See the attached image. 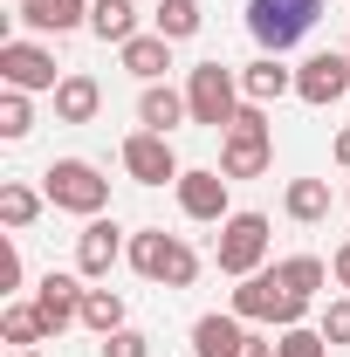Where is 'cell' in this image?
Listing matches in <instances>:
<instances>
[{
    "instance_id": "cell-1",
    "label": "cell",
    "mask_w": 350,
    "mask_h": 357,
    "mask_svg": "<svg viewBox=\"0 0 350 357\" xmlns=\"http://www.w3.org/2000/svg\"><path fill=\"white\" fill-rule=\"evenodd\" d=\"M309 310V296H296L282 282V268H261V275H241L234 282V316L241 323H275V330H296Z\"/></svg>"
},
{
    "instance_id": "cell-2",
    "label": "cell",
    "mask_w": 350,
    "mask_h": 357,
    "mask_svg": "<svg viewBox=\"0 0 350 357\" xmlns=\"http://www.w3.org/2000/svg\"><path fill=\"white\" fill-rule=\"evenodd\" d=\"M131 268L144 282H158V289H192V282H199V255H192L178 234H165V227L131 234Z\"/></svg>"
},
{
    "instance_id": "cell-3",
    "label": "cell",
    "mask_w": 350,
    "mask_h": 357,
    "mask_svg": "<svg viewBox=\"0 0 350 357\" xmlns=\"http://www.w3.org/2000/svg\"><path fill=\"white\" fill-rule=\"evenodd\" d=\"M42 192H48V206L83 213V220H96V213L110 206V178L96 172L89 158H55V165L42 172Z\"/></svg>"
},
{
    "instance_id": "cell-4",
    "label": "cell",
    "mask_w": 350,
    "mask_h": 357,
    "mask_svg": "<svg viewBox=\"0 0 350 357\" xmlns=\"http://www.w3.org/2000/svg\"><path fill=\"white\" fill-rule=\"evenodd\" d=\"M316 14L323 0H248V35L261 42V55H282L316 28Z\"/></svg>"
},
{
    "instance_id": "cell-5",
    "label": "cell",
    "mask_w": 350,
    "mask_h": 357,
    "mask_svg": "<svg viewBox=\"0 0 350 357\" xmlns=\"http://www.w3.org/2000/svg\"><path fill=\"white\" fill-rule=\"evenodd\" d=\"M268 165H275L268 117H261V103H241L234 124H227V144H220V172H227V178H261Z\"/></svg>"
},
{
    "instance_id": "cell-6",
    "label": "cell",
    "mask_w": 350,
    "mask_h": 357,
    "mask_svg": "<svg viewBox=\"0 0 350 357\" xmlns=\"http://www.w3.org/2000/svg\"><path fill=\"white\" fill-rule=\"evenodd\" d=\"M213 261H220V275H261V261H268V213H227L220 220V241H213Z\"/></svg>"
},
{
    "instance_id": "cell-7",
    "label": "cell",
    "mask_w": 350,
    "mask_h": 357,
    "mask_svg": "<svg viewBox=\"0 0 350 357\" xmlns=\"http://www.w3.org/2000/svg\"><path fill=\"white\" fill-rule=\"evenodd\" d=\"M185 103H192V124H213V131H227V124H234V110H241L248 96H241V76H234V69L199 62V69L185 76Z\"/></svg>"
},
{
    "instance_id": "cell-8",
    "label": "cell",
    "mask_w": 350,
    "mask_h": 357,
    "mask_svg": "<svg viewBox=\"0 0 350 357\" xmlns=\"http://www.w3.org/2000/svg\"><path fill=\"white\" fill-rule=\"evenodd\" d=\"M124 172L137 178V185H178V151H172V137H158V131H131L124 137Z\"/></svg>"
},
{
    "instance_id": "cell-9",
    "label": "cell",
    "mask_w": 350,
    "mask_h": 357,
    "mask_svg": "<svg viewBox=\"0 0 350 357\" xmlns=\"http://www.w3.org/2000/svg\"><path fill=\"white\" fill-rule=\"evenodd\" d=\"M0 76H7V89H48L55 96V48H42V42H0Z\"/></svg>"
},
{
    "instance_id": "cell-10",
    "label": "cell",
    "mask_w": 350,
    "mask_h": 357,
    "mask_svg": "<svg viewBox=\"0 0 350 357\" xmlns=\"http://www.w3.org/2000/svg\"><path fill=\"white\" fill-rule=\"evenodd\" d=\"M296 96L303 103H337V96H350V55L344 48H323V55H309L303 69H296Z\"/></svg>"
},
{
    "instance_id": "cell-11",
    "label": "cell",
    "mask_w": 350,
    "mask_h": 357,
    "mask_svg": "<svg viewBox=\"0 0 350 357\" xmlns=\"http://www.w3.org/2000/svg\"><path fill=\"white\" fill-rule=\"evenodd\" d=\"M83 282H76V275H55V268H48L42 282H35V310H42V323H48V337H62V330H69V323H83Z\"/></svg>"
},
{
    "instance_id": "cell-12",
    "label": "cell",
    "mask_w": 350,
    "mask_h": 357,
    "mask_svg": "<svg viewBox=\"0 0 350 357\" xmlns=\"http://www.w3.org/2000/svg\"><path fill=\"white\" fill-rule=\"evenodd\" d=\"M178 213L185 220H227V172H178Z\"/></svg>"
},
{
    "instance_id": "cell-13",
    "label": "cell",
    "mask_w": 350,
    "mask_h": 357,
    "mask_svg": "<svg viewBox=\"0 0 350 357\" xmlns=\"http://www.w3.org/2000/svg\"><path fill=\"white\" fill-rule=\"evenodd\" d=\"M117 255H124V241H117V220H103V213H96V220L76 234V268H83L89 282H103V275L117 268Z\"/></svg>"
},
{
    "instance_id": "cell-14",
    "label": "cell",
    "mask_w": 350,
    "mask_h": 357,
    "mask_svg": "<svg viewBox=\"0 0 350 357\" xmlns=\"http://www.w3.org/2000/svg\"><path fill=\"white\" fill-rule=\"evenodd\" d=\"M14 21L35 35H69V28H89V0H21Z\"/></svg>"
},
{
    "instance_id": "cell-15",
    "label": "cell",
    "mask_w": 350,
    "mask_h": 357,
    "mask_svg": "<svg viewBox=\"0 0 350 357\" xmlns=\"http://www.w3.org/2000/svg\"><path fill=\"white\" fill-rule=\"evenodd\" d=\"M192 117V103L178 96V89H165V83H144V96H137V124L144 131H158V137H172L178 124Z\"/></svg>"
},
{
    "instance_id": "cell-16",
    "label": "cell",
    "mask_w": 350,
    "mask_h": 357,
    "mask_svg": "<svg viewBox=\"0 0 350 357\" xmlns=\"http://www.w3.org/2000/svg\"><path fill=\"white\" fill-rule=\"evenodd\" d=\"M103 110V83L96 76H62L55 83V124H89Z\"/></svg>"
},
{
    "instance_id": "cell-17",
    "label": "cell",
    "mask_w": 350,
    "mask_h": 357,
    "mask_svg": "<svg viewBox=\"0 0 350 357\" xmlns=\"http://www.w3.org/2000/svg\"><path fill=\"white\" fill-rule=\"evenodd\" d=\"M241 344H248V330H241V316H199L192 323V357H241Z\"/></svg>"
},
{
    "instance_id": "cell-18",
    "label": "cell",
    "mask_w": 350,
    "mask_h": 357,
    "mask_svg": "<svg viewBox=\"0 0 350 357\" xmlns=\"http://www.w3.org/2000/svg\"><path fill=\"white\" fill-rule=\"evenodd\" d=\"M241 96L248 103H275V96H296V69H282V55H261L241 69Z\"/></svg>"
},
{
    "instance_id": "cell-19",
    "label": "cell",
    "mask_w": 350,
    "mask_h": 357,
    "mask_svg": "<svg viewBox=\"0 0 350 357\" xmlns=\"http://www.w3.org/2000/svg\"><path fill=\"white\" fill-rule=\"evenodd\" d=\"M117 55H124V69H131L137 83H158V76L172 69V42H165V35H131Z\"/></svg>"
},
{
    "instance_id": "cell-20",
    "label": "cell",
    "mask_w": 350,
    "mask_h": 357,
    "mask_svg": "<svg viewBox=\"0 0 350 357\" xmlns=\"http://www.w3.org/2000/svg\"><path fill=\"white\" fill-rule=\"evenodd\" d=\"M89 35L124 48L137 35V0H89Z\"/></svg>"
},
{
    "instance_id": "cell-21",
    "label": "cell",
    "mask_w": 350,
    "mask_h": 357,
    "mask_svg": "<svg viewBox=\"0 0 350 357\" xmlns=\"http://www.w3.org/2000/svg\"><path fill=\"white\" fill-rule=\"evenodd\" d=\"M151 21H158V35H165V42H192V35L206 28V7H199V0H158V7H151Z\"/></svg>"
},
{
    "instance_id": "cell-22",
    "label": "cell",
    "mask_w": 350,
    "mask_h": 357,
    "mask_svg": "<svg viewBox=\"0 0 350 357\" xmlns=\"http://www.w3.org/2000/svg\"><path fill=\"white\" fill-rule=\"evenodd\" d=\"M282 206H289V220L316 227V220H330V185H323V178H289Z\"/></svg>"
},
{
    "instance_id": "cell-23",
    "label": "cell",
    "mask_w": 350,
    "mask_h": 357,
    "mask_svg": "<svg viewBox=\"0 0 350 357\" xmlns=\"http://www.w3.org/2000/svg\"><path fill=\"white\" fill-rule=\"evenodd\" d=\"M0 337L21 344V351H35V344H48V323H42L35 303H7V310H0Z\"/></svg>"
},
{
    "instance_id": "cell-24",
    "label": "cell",
    "mask_w": 350,
    "mask_h": 357,
    "mask_svg": "<svg viewBox=\"0 0 350 357\" xmlns=\"http://www.w3.org/2000/svg\"><path fill=\"white\" fill-rule=\"evenodd\" d=\"M83 323L96 330V337L124 330V296H117V289H89V296H83Z\"/></svg>"
},
{
    "instance_id": "cell-25",
    "label": "cell",
    "mask_w": 350,
    "mask_h": 357,
    "mask_svg": "<svg viewBox=\"0 0 350 357\" xmlns=\"http://www.w3.org/2000/svg\"><path fill=\"white\" fill-rule=\"evenodd\" d=\"M42 199H48V192H35V185H0V220H7L14 234H21V227H35Z\"/></svg>"
},
{
    "instance_id": "cell-26",
    "label": "cell",
    "mask_w": 350,
    "mask_h": 357,
    "mask_svg": "<svg viewBox=\"0 0 350 357\" xmlns=\"http://www.w3.org/2000/svg\"><path fill=\"white\" fill-rule=\"evenodd\" d=\"M275 268H282V282H289L296 296H316V289L330 282V268L316 261V255H289V261H275Z\"/></svg>"
},
{
    "instance_id": "cell-27",
    "label": "cell",
    "mask_w": 350,
    "mask_h": 357,
    "mask_svg": "<svg viewBox=\"0 0 350 357\" xmlns=\"http://www.w3.org/2000/svg\"><path fill=\"white\" fill-rule=\"evenodd\" d=\"M28 131H35L28 89H7V96H0V137H28Z\"/></svg>"
},
{
    "instance_id": "cell-28",
    "label": "cell",
    "mask_w": 350,
    "mask_h": 357,
    "mask_svg": "<svg viewBox=\"0 0 350 357\" xmlns=\"http://www.w3.org/2000/svg\"><path fill=\"white\" fill-rule=\"evenodd\" d=\"M323 344H330L323 330L296 323V330H282V337H275V357H323Z\"/></svg>"
},
{
    "instance_id": "cell-29",
    "label": "cell",
    "mask_w": 350,
    "mask_h": 357,
    "mask_svg": "<svg viewBox=\"0 0 350 357\" xmlns=\"http://www.w3.org/2000/svg\"><path fill=\"white\" fill-rule=\"evenodd\" d=\"M103 357H151V337L124 323V330H110V337H103Z\"/></svg>"
},
{
    "instance_id": "cell-30",
    "label": "cell",
    "mask_w": 350,
    "mask_h": 357,
    "mask_svg": "<svg viewBox=\"0 0 350 357\" xmlns=\"http://www.w3.org/2000/svg\"><path fill=\"white\" fill-rule=\"evenodd\" d=\"M316 330H323L330 344H350V296H337V303L323 310V323H316Z\"/></svg>"
},
{
    "instance_id": "cell-31",
    "label": "cell",
    "mask_w": 350,
    "mask_h": 357,
    "mask_svg": "<svg viewBox=\"0 0 350 357\" xmlns=\"http://www.w3.org/2000/svg\"><path fill=\"white\" fill-rule=\"evenodd\" d=\"M0 289H7V296L21 289V248H14V234L0 241Z\"/></svg>"
},
{
    "instance_id": "cell-32",
    "label": "cell",
    "mask_w": 350,
    "mask_h": 357,
    "mask_svg": "<svg viewBox=\"0 0 350 357\" xmlns=\"http://www.w3.org/2000/svg\"><path fill=\"white\" fill-rule=\"evenodd\" d=\"M241 357H275V344H268V337H254V330H248V344H241Z\"/></svg>"
},
{
    "instance_id": "cell-33",
    "label": "cell",
    "mask_w": 350,
    "mask_h": 357,
    "mask_svg": "<svg viewBox=\"0 0 350 357\" xmlns=\"http://www.w3.org/2000/svg\"><path fill=\"white\" fill-rule=\"evenodd\" d=\"M330 158H337V165H344V172H350V124H344V131H337V144H330Z\"/></svg>"
},
{
    "instance_id": "cell-34",
    "label": "cell",
    "mask_w": 350,
    "mask_h": 357,
    "mask_svg": "<svg viewBox=\"0 0 350 357\" xmlns=\"http://www.w3.org/2000/svg\"><path fill=\"white\" fill-rule=\"evenodd\" d=\"M330 275H337V282H344V289H350V241H344V248H337V261H330Z\"/></svg>"
},
{
    "instance_id": "cell-35",
    "label": "cell",
    "mask_w": 350,
    "mask_h": 357,
    "mask_svg": "<svg viewBox=\"0 0 350 357\" xmlns=\"http://www.w3.org/2000/svg\"><path fill=\"white\" fill-rule=\"evenodd\" d=\"M21 357H42V351H21Z\"/></svg>"
},
{
    "instance_id": "cell-36",
    "label": "cell",
    "mask_w": 350,
    "mask_h": 357,
    "mask_svg": "<svg viewBox=\"0 0 350 357\" xmlns=\"http://www.w3.org/2000/svg\"><path fill=\"white\" fill-rule=\"evenodd\" d=\"M14 7H21V0H14Z\"/></svg>"
},
{
    "instance_id": "cell-37",
    "label": "cell",
    "mask_w": 350,
    "mask_h": 357,
    "mask_svg": "<svg viewBox=\"0 0 350 357\" xmlns=\"http://www.w3.org/2000/svg\"><path fill=\"white\" fill-rule=\"evenodd\" d=\"M344 55H350V48H344Z\"/></svg>"
}]
</instances>
